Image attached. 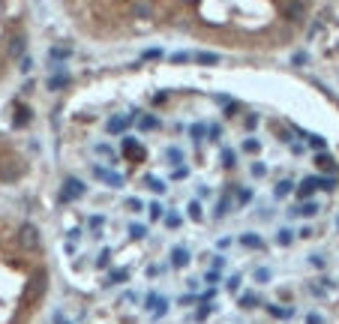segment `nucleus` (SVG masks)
I'll return each mask as SVG.
<instances>
[{
	"label": "nucleus",
	"mask_w": 339,
	"mask_h": 324,
	"mask_svg": "<svg viewBox=\"0 0 339 324\" xmlns=\"http://www.w3.org/2000/svg\"><path fill=\"white\" fill-rule=\"evenodd\" d=\"M45 288H48V279H45L42 270H36V276L30 279V285H27V291H24V300H27V303H36V300L45 294Z\"/></svg>",
	"instance_id": "nucleus-1"
},
{
	"label": "nucleus",
	"mask_w": 339,
	"mask_h": 324,
	"mask_svg": "<svg viewBox=\"0 0 339 324\" xmlns=\"http://www.w3.org/2000/svg\"><path fill=\"white\" fill-rule=\"evenodd\" d=\"M93 177L102 180V183L111 186V189H123V174H117V171H111V168H105V165H93Z\"/></svg>",
	"instance_id": "nucleus-2"
},
{
	"label": "nucleus",
	"mask_w": 339,
	"mask_h": 324,
	"mask_svg": "<svg viewBox=\"0 0 339 324\" xmlns=\"http://www.w3.org/2000/svg\"><path fill=\"white\" fill-rule=\"evenodd\" d=\"M132 123H135V114H129V117L114 114V117H108V120H105V132H108V135H123Z\"/></svg>",
	"instance_id": "nucleus-3"
},
{
	"label": "nucleus",
	"mask_w": 339,
	"mask_h": 324,
	"mask_svg": "<svg viewBox=\"0 0 339 324\" xmlns=\"http://www.w3.org/2000/svg\"><path fill=\"white\" fill-rule=\"evenodd\" d=\"M87 189H84V183L81 180H75V177H69L66 183H63V189H60V201L63 204H69V201H75V198H81Z\"/></svg>",
	"instance_id": "nucleus-4"
},
{
	"label": "nucleus",
	"mask_w": 339,
	"mask_h": 324,
	"mask_svg": "<svg viewBox=\"0 0 339 324\" xmlns=\"http://www.w3.org/2000/svg\"><path fill=\"white\" fill-rule=\"evenodd\" d=\"M144 306L150 309V315H153V318H162V315L168 312V300H165L162 294H156V291H150V294L144 297Z\"/></svg>",
	"instance_id": "nucleus-5"
},
{
	"label": "nucleus",
	"mask_w": 339,
	"mask_h": 324,
	"mask_svg": "<svg viewBox=\"0 0 339 324\" xmlns=\"http://www.w3.org/2000/svg\"><path fill=\"white\" fill-rule=\"evenodd\" d=\"M120 150H123V156H126V159H132V162H138V159L144 156V147H141V144H138V138H132V135H123Z\"/></svg>",
	"instance_id": "nucleus-6"
},
{
	"label": "nucleus",
	"mask_w": 339,
	"mask_h": 324,
	"mask_svg": "<svg viewBox=\"0 0 339 324\" xmlns=\"http://www.w3.org/2000/svg\"><path fill=\"white\" fill-rule=\"evenodd\" d=\"M231 207H234V198H231V192L225 189V192L216 198V204H213V216H216V219H225V216L231 213Z\"/></svg>",
	"instance_id": "nucleus-7"
},
{
	"label": "nucleus",
	"mask_w": 339,
	"mask_h": 324,
	"mask_svg": "<svg viewBox=\"0 0 339 324\" xmlns=\"http://www.w3.org/2000/svg\"><path fill=\"white\" fill-rule=\"evenodd\" d=\"M18 234H21V243H24L27 249H39V228H36V225H30V222H24Z\"/></svg>",
	"instance_id": "nucleus-8"
},
{
	"label": "nucleus",
	"mask_w": 339,
	"mask_h": 324,
	"mask_svg": "<svg viewBox=\"0 0 339 324\" xmlns=\"http://www.w3.org/2000/svg\"><path fill=\"white\" fill-rule=\"evenodd\" d=\"M303 15H306V3L303 0H288L285 3V18L288 21H303Z\"/></svg>",
	"instance_id": "nucleus-9"
},
{
	"label": "nucleus",
	"mask_w": 339,
	"mask_h": 324,
	"mask_svg": "<svg viewBox=\"0 0 339 324\" xmlns=\"http://www.w3.org/2000/svg\"><path fill=\"white\" fill-rule=\"evenodd\" d=\"M189 258H192V255H189V249H183V246H174V249H171V255H168V261H171V267H174V270L186 267V264H189Z\"/></svg>",
	"instance_id": "nucleus-10"
},
{
	"label": "nucleus",
	"mask_w": 339,
	"mask_h": 324,
	"mask_svg": "<svg viewBox=\"0 0 339 324\" xmlns=\"http://www.w3.org/2000/svg\"><path fill=\"white\" fill-rule=\"evenodd\" d=\"M72 57V48L69 45H51L48 48V63H63Z\"/></svg>",
	"instance_id": "nucleus-11"
},
{
	"label": "nucleus",
	"mask_w": 339,
	"mask_h": 324,
	"mask_svg": "<svg viewBox=\"0 0 339 324\" xmlns=\"http://www.w3.org/2000/svg\"><path fill=\"white\" fill-rule=\"evenodd\" d=\"M45 84H48V90H66V87L72 84V78H69L66 72H51Z\"/></svg>",
	"instance_id": "nucleus-12"
},
{
	"label": "nucleus",
	"mask_w": 339,
	"mask_h": 324,
	"mask_svg": "<svg viewBox=\"0 0 339 324\" xmlns=\"http://www.w3.org/2000/svg\"><path fill=\"white\" fill-rule=\"evenodd\" d=\"M30 117H33V111H30L27 105H15V117H12V126H15V129H24V126L30 123Z\"/></svg>",
	"instance_id": "nucleus-13"
},
{
	"label": "nucleus",
	"mask_w": 339,
	"mask_h": 324,
	"mask_svg": "<svg viewBox=\"0 0 339 324\" xmlns=\"http://www.w3.org/2000/svg\"><path fill=\"white\" fill-rule=\"evenodd\" d=\"M315 189H318V177H315V174H312V177H303V180H300V186H297V198H303V201H306Z\"/></svg>",
	"instance_id": "nucleus-14"
},
{
	"label": "nucleus",
	"mask_w": 339,
	"mask_h": 324,
	"mask_svg": "<svg viewBox=\"0 0 339 324\" xmlns=\"http://www.w3.org/2000/svg\"><path fill=\"white\" fill-rule=\"evenodd\" d=\"M192 63H198V66H216L219 54H213V51H192Z\"/></svg>",
	"instance_id": "nucleus-15"
},
{
	"label": "nucleus",
	"mask_w": 339,
	"mask_h": 324,
	"mask_svg": "<svg viewBox=\"0 0 339 324\" xmlns=\"http://www.w3.org/2000/svg\"><path fill=\"white\" fill-rule=\"evenodd\" d=\"M132 15L135 18H153V3L150 0H132Z\"/></svg>",
	"instance_id": "nucleus-16"
},
{
	"label": "nucleus",
	"mask_w": 339,
	"mask_h": 324,
	"mask_svg": "<svg viewBox=\"0 0 339 324\" xmlns=\"http://www.w3.org/2000/svg\"><path fill=\"white\" fill-rule=\"evenodd\" d=\"M267 312H270L273 318H279V321H285V318H294V306H279V303H267Z\"/></svg>",
	"instance_id": "nucleus-17"
},
{
	"label": "nucleus",
	"mask_w": 339,
	"mask_h": 324,
	"mask_svg": "<svg viewBox=\"0 0 339 324\" xmlns=\"http://www.w3.org/2000/svg\"><path fill=\"white\" fill-rule=\"evenodd\" d=\"M24 45H27L24 36H12L9 45H6V54H9V57H21V54H24Z\"/></svg>",
	"instance_id": "nucleus-18"
},
{
	"label": "nucleus",
	"mask_w": 339,
	"mask_h": 324,
	"mask_svg": "<svg viewBox=\"0 0 339 324\" xmlns=\"http://www.w3.org/2000/svg\"><path fill=\"white\" fill-rule=\"evenodd\" d=\"M240 246H243V249H264V240H261L258 234L246 231V234H240Z\"/></svg>",
	"instance_id": "nucleus-19"
},
{
	"label": "nucleus",
	"mask_w": 339,
	"mask_h": 324,
	"mask_svg": "<svg viewBox=\"0 0 339 324\" xmlns=\"http://www.w3.org/2000/svg\"><path fill=\"white\" fill-rule=\"evenodd\" d=\"M315 165H318L321 171H336L333 156H330V153H324V150H318V153H315Z\"/></svg>",
	"instance_id": "nucleus-20"
},
{
	"label": "nucleus",
	"mask_w": 339,
	"mask_h": 324,
	"mask_svg": "<svg viewBox=\"0 0 339 324\" xmlns=\"http://www.w3.org/2000/svg\"><path fill=\"white\" fill-rule=\"evenodd\" d=\"M117 282H129V270H126V267H117V270H111V273H108V279H105L102 285L108 288V285H117Z\"/></svg>",
	"instance_id": "nucleus-21"
},
{
	"label": "nucleus",
	"mask_w": 339,
	"mask_h": 324,
	"mask_svg": "<svg viewBox=\"0 0 339 324\" xmlns=\"http://www.w3.org/2000/svg\"><path fill=\"white\" fill-rule=\"evenodd\" d=\"M186 216H189L192 222H201V219H204V207H201V201H198V198L186 204Z\"/></svg>",
	"instance_id": "nucleus-22"
},
{
	"label": "nucleus",
	"mask_w": 339,
	"mask_h": 324,
	"mask_svg": "<svg viewBox=\"0 0 339 324\" xmlns=\"http://www.w3.org/2000/svg\"><path fill=\"white\" fill-rule=\"evenodd\" d=\"M138 129H141V132H153V129H159V117H153V114L138 117Z\"/></svg>",
	"instance_id": "nucleus-23"
},
{
	"label": "nucleus",
	"mask_w": 339,
	"mask_h": 324,
	"mask_svg": "<svg viewBox=\"0 0 339 324\" xmlns=\"http://www.w3.org/2000/svg\"><path fill=\"white\" fill-rule=\"evenodd\" d=\"M189 138H192L195 144H201V141L207 138V126H204V123H192V126H189Z\"/></svg>",
	"instance_id": "nucleus-24"
},
{
	"label": "nucleus",
	"mask_w": 339,
	"mask_h": 324,
	"mask_svg": "<svg viewBox=\"0 0 339 324\" xmlns=\"http://www.w3.org/2000/svg\"><path fill=\"white\" fill-rule=\"evenodd\" d=\"M165 159H168V165L177 168V165H183V150H180V147H168V150H165Z\"/></svg>",
	"instance_id": "nucleus-25"
},
{
	"label": "nucleus",
	"mask_w": 339,
	"mask_h": 324,
	"mask_svg": "<svg viewBox=\"0 0 339 324\" xmlns=\"http://www.w3.org/2000/svg\"><path fill=\"white\" fill-rule=\"evenodd\" d=\"M144 186H147L150 192H156V195H162V192H165V183H162L159 177H153V174H147V177H144Z\"/></svg>",
	"instance_id": "nucleus-26"
},
{
	"label": "nucleus",
	"mask_w": 339,
	"mask_h": 324,
	"mask_svg": "<svg viewBox=\"0 0 339 324\" xmlns=\"http://www.w3.org/2000/svg\"><path fill=\"white\" fill-rule=\"evenodd\" d=\"M294 213H300V216H306V219H312V216L318 213V204H315V201H303L300 207H294Z\"/></svg>",
	"instance_id": "nucleus-27"
},
{
	"label": "nucleus",
	"mask_w": 339,
	"mask_h": 324,
	"mask_svg": "<svg viewBox=\"0 0 339 324\" xmlns=\"http://www.w3.org/2000/svg\"><path fill=\"white\" fill-rule=\"evenodd\" d=\"M144 210H147V216H150V219H153V222H159V219H162V216H165V207H162V204H159V201H150V204H147V207H144Z\"/></svg>",
	"instance_id": "nucleus-28"
},
{
	"label": "nucleus",
	"mask_w": 339,
	"mask_h": 324,
	"mask_svg": "<svg viewBox=\"0 0 339 324\" xmlns=\"http://www.w3.org/2000/svg\"><path fill=\"white\" fill-rule=\"evenodd\" d=\"M162 222H165V228H171V231H177V228L183 225V216L171 210V213H165V216H162Z\"/></svg>",
	"instance_id": "nucleus-29"
},
{
	"label": "nucleus",
	"mask_w": 339,
	"mask_h": 324,
	"mask_svg": "<svg viewBox=\"0 0 339 324\" xmlns=\"http://www.w3.org/2000/svg\"><path fill=\"white\" fill-rule=\"evenodd\" d=\"M237 300H240V306H243V309L258 306V294H255V291H243V294H237Z\"/></svg>",
	"instance_id": "nucleus-30"
},
{
	"label": "nucleus",
	"mask_w": 339,
	"mask_h": 324,
	"mask_svg": "<svg viewBox=\"0 0 339 324\" xmlns=\"http://www.w3.org/2000/svg\"><path fill=\"white\" fill-rule=\"evenodd\" d=\"M276 243H279V246H291V243H294V231H291V228H279V231H276Z\"/></svg>",
	"instance_id": "nucleus-31"
},
{
	"label": "nucleus",
	"mask_w": 339,
	"mask_h": 324,
	"mask_svg": "<svg viewBox=\"0 0 339 324\" xmlns=\"http://www.w3.org/2000/svg\"><path fill=\"white\" fill-rule=\"evenodd\" d=\"M291 189H294V183L285 177V180H279V183H276V189H273V192H276V198H285V195H291Z\"/></svg>",
	"instance_id": "nucleus-32"
},
{
	"label": "nucleus",
	"mask_w": 339,
	"mask_h": 324,
	"mask_svg": "<svg viewBox=\"0 0 339 324\" xmlns=\"http://www.w3.org/2000/svg\"><path fill=\"white\" fill-rule=\"evenodd\" d=\"M303 138H306V144H309L312 150H324V147H327V141H324L321 135H309V132H306Z\"/></svg>",
	"instance_id": "nucleus-33"
},
{
	"label": "nucleus",
	"mask_w": 339,
	"mask_h": 324,
	"mask_svg": "<svg viewBox=\"0 0 339 324\" xmlns=\"http://www.w3.org/2000/svg\"><path fill=\"white\" fill-rule=\"evenodd\" d=\"M255 195H252V189H237V198H234V204H240V207H246L249 201H252Z\"/></svg>",
	"instance_id": "nucleus-34"
},
{
	"label": "nucleus",
	"mask_w": 339,
	"mask_h": 324,
	"mask_svg": "<svg viewBox=\"0 0 339 324\" xmlns=\"http://www.w3.org/2000/svg\"><path fill=\"white\" fill-rule=\"evenodd\" d=\"M204 282H207L210 288H216V285L222 282V270H207V273H204Z\"/></svg>",
	"instance_id": "nucleus-35"
},
{
	"label": "nucleus",
	"mask_w": 339,
	"mask_h": 324,
	"mask_svg": "<svg viewBox=\"0 0 339 324\" xmlns=\"http://www.w3.org/2000/svg\"><path fill=\"white\" fill-rule=\"evenodd\" d=\"M168 60L171 63H192V51H174Z\"/></svg>",
	"instance_id": "nucleus-36"
},
{
	"label": "nucleus",
	"mask_w": 339,
	"mask_h": 324,
	"mask_svg": "<svg viewBox=\"0 0 339 324\" xmlns=\"http://www.w3.org/2000/svg\"><path fill=\"white\" fill-rule=\"evenodd\" d=\"M258 150H261V141H258V138H246V141H243V153H252V156H255Z\"/></svg>",
	"instance_id": "nucleus-37"
},
{
	"label": "nucleus",
	"mask_w": 339,
	"mask_h": 324,
	"mask_svg": "<svg viewBox=\"0 0 339 324\" xmlns=\"http://www.w3.org/2000/svg\"><path fill=\"white\" fill-rule=\"evenodd\" d=\"M219 156H222V165H225V168H231V165H234V159H237V153H234L231 147H222V153H219Z\"/></svg>",
	"instance_id": "nucleus-38"
},
{
	"label": "nucleus",
	"mask_w": 339,
	"mask_h": 324,
	"mask_svg": "<svg viewBox=\"0 0 339 324\" xmlns=\"http://www.w3.org/2000/svg\"><path fill=\"white\" fill-rule=\"evenodd\" d=\"M129 234H132L135 240H141V237H147V225H141V222H132V225H129Z\"/></svg>",
	"instance_id": "nucleus-39"
},
{
	"label": "nucleus",
	"mask_w": 339,
	"mask_h": 324,
	"mask_svg": "<svg viewBox=\"0 0 339 324\" xmlns=\"http://www.w3.org/2000/svg\"><path fill=\"white\" fill-rule=\"evenodd\" d=\"M240 282H243V276H240V273H234V276L225 282V288H228L231 294H240Z\"/></svg>",
	"instance_id": "nucleus-40"
},
{
	"label": "nucleus",
	"mask_w": 339,
	"mask_h": 324,
	"mask_svg": "<svg viewBox=\"0 0 339 324\" xmlns=\"http://www.w3.org/2000/svg\"><path fill=\"white\" fill-rule=\"evenodd\" d=\"M318 189H324V192L336 189V177H333V174H330V177H318Z\"/></svg>",
	"instance_id": "nucleus-41"
},
{
	"label": "nucleus",
	"mask_w": 339,
	"mask_h": 324,
	"mask_svg": "<svg viewBox=\"0 0 339 324\" xmlns=\"http://www.w3.org/2000/svg\"><path fill=\"white\" fill-rule=\"evenodd\" d=\"M123 204H126V210H132V213H141V210H144V201H141V198H126Z\"/></svg>",
	"instance_id": "nucleus-42"
},
{
	"label": "nucleus",
	"mask_w": 339,
	"mask_h": 324,
	"mask_svg": "<svg viewBox=\"0 0 339 324\" xmlns=\"http://www.w3.org/2000/svg\"><path fill=\"white\" fill-rule=\"evenodd\" d=\"M18 69H21V72H30V69H33V57H30V54H21V57H18Z\"/></svg>",
	"instance_id": "nucleus-43"
},
{
	"label": "nucleus",
	"mask_w": 339,
	"mask_h": 324,
	"mask_svg": "<svg viewBox=\"0 0 339 324\" xmlns=\"http://www.w3.org/2000/svg\"><path fill=\"white\" fill-rule=\"evenodd\" d=\"M240 108H243L240 102H231V99H228V102H225V117H237V114H240Z\"/></svg>",
	"instance_id": "nucleus-44"
},
{
	"label": "nucleus",
	"mask_w": 339,
	"mask_h": 324,
	"mask_svg": "<svg viewBox=\"0 0 339 324\" xmlns=\"http://www.w3.org/2000/svg\"><path fill=\"white\" fill-rule=\"evenodd\" d=\"M207 141H222V126H207Z\"/></svg>",
	"instance_id": "nucleus-45"
},
{
	"label": "nucleus",
	"mask_w": 339,
	"mask_h": 324,
	"mask_svg": "<svg viewBox=\"0 0 339 324\" xmlns=\"http://www.w3.org/2000/svg\"><path fill=\"white\" fill-rule=\"evenodd\" d=\"M249 171H252V177H255V180H261V177L267 174V165H264V162H252V168H249Z\"/></svg>",
	"instance_id": "nucleus-46"
},
{
	"label": "nucleus",
	"mask_w": 339,
	"mask_h": 324,
	"mask_svg": "<svg viewBox=\"0 0 339 324\" xmlns=\"http://www.w3.org/2000/svg\"><path fill=\"white\" fill-rule=\"evenodd\" d=\"M255 282H258V285L270 282V270H267V267H258V270H255Z\"/></svg>",
	"instance_id": "nucleus-47"
},
{
	"label": "nucleus",
	"mask_w": 339,
	"mask_h": 324,
	"mask_svg": "<svg viewBox=\"0 0 339 324\" xmlns=\"http://www.w3.org/2000/svg\"><path fill=\"white\" fill-rule=\"evenodd\" d=\"M213 309H216V306H213V303H204V306H201V309H198V312H195V321H204V318H207V315H210V312H213Z\"/></svg>",
	"instance_id": "nucleus-48"
},
{
	"label": "nucleus",
	"mask_w": 339,
	"mask_h": 324,
	"mask_svg": "<svg viewBox=\"0 0 339 324\" xmlns=\"http://www.w3.org/2000/svg\"><path fill=\"white\" fill-rule=\"evenodd\" d=\"M87 225H90V231H99V228L105 225V219H102V216H90V219H87Z\"/></svg>",
	"instance_id": "nucleus-49"
},
{
	"label": "nucleus",
	"mask_w": 339,
	"mask_h": 324,
	"mask_svg": "<svg viewBox=\"0 0 339 324\" xmlns=\"http://www.w3.org/2000/svg\"><path fill=\"white\" fill-rule=\"evenodd\" d=\"M243 126H246V129L252 132V129L258 126V114H246V120H243Z\"/></svg>",
	"instance_id": "nucleus-50"
},
{
	"label": "nucleus",
	"mask_w": 339,
	"mask_h": 324,
	"mask_svg": "<svg viewBox=\"0 0 339 324\" xmlns=\"http://www.w3.org/2000/svg\"><path fill=\"white\" fill-rule=\"evenodd\" d=\"M186 174H189V171H186V165H177V168L171 171V180H183Z\"/></svg>",
	"instance_id": "nucleus-51"
},
{
	"label": "nucleus",
	"mask_w": 339,
	"mask_h": 324,
	"mask_svg": "<svg viewBox=\"0 0 339 324\" xmlns=\"http://www.w3.org/2000/svg\"><path fill=\"white\" fill-rule=\"evenodd\" d=\"M108 258H111V252H108V249H102V252H99V258H96V267H108Z\"/></svg>",
	"instance_id": "nucleus-52"
},
{
	"label": "nucleus",
	"mask_w": 339,
	"mask_h": 324,
	"mask_svg": "<svg viewBox=\"0 0 339 324\" xmlns=\"http://www.w3.org/2000/svg\"><path fill=\"white\" fill-rule=\"evenodd\" d=\"M96 153H99V156H105V159H111V156H114V150H111L108 144H99V147H96Z\"/></svg>",
	"instance_id": "nucleus-53"
},
{
	"label": "nucleus",
	"mask_w": 339,
	"mask_h": 324,
	"mask_svg": "<svg viewBox=\"0 0 339 324\" xmlns=\"http://www.w3.org/2000/svg\"><path fill=\"white\" fill-rule=\"evenodd\" d=\"M291 63L303 66V63H306V54H303V51H294V54H291Z\"/></svg>",
	"instance_id": "nucleus-54"
},
{
	"label": "nucleus",
	"mask_w": 339,
	"mask_h": 324,
	"mask_svg": "<svg viewBox=\"0 0 339 324\" xmlns=\"http://www.w3.org/2000/svg\"><path fill=\"white\" fill-rule=\"evenodd\" d=\"M309 264L321 270V267H324V255H309Z\"/></svg>",
	"instance_id": "nucleus-55"
},
{
	"label": "nucleus",
	"mask_w": 339,
	"mask_h": 324,
	"mask_svg": "<svg viewBox=\"0 0 339 324\" xmlns=\"http://www.w3.org/2000/svg\"><path fill=\"white\" fill-rule=\"evenodd\" d=\"M210 258H213V270H222L225 267V258L222 255H210Z\"/></svg>",
	"instance_id": "nucleus-56"
},
{
	"label": "nucleus",
	"mask_w": 339,
	"mask_h": 324,
	"mask_svg": "<svg viewBox=\"0 0 339 324\" xmlns=\"http://www.w3.org/2000/svg\"><path fill=\"white\" fill-rule=\"evenodd\" d=\"M306 324H324V318H321L318 312H309V315H306Z\"/></svg>",
	"instance_id": "nucleus-57"
},
{
	"label": "nucleus",
	"mask_w": 339,
	"mask_h": 324,
	"mask_svg": "<svg viewBox=\"0 0 339 324\" xmlns=\"http://www.w3.org/2000/svg\"><path fill=\"white\" fill-rule=\"evenodd\" d=\"M156 57H159V51H156V48H150V51H144V54H141V60H156Z\"/></svg>",
	"instance_id": "nucleus-58"
},
{
	"label": "nucleus",
	"mask_w": 339,
	"mask_h": 324,
	"mask_svg": "<svg viewBox=\"0 0 339 324\" xmlns=\"http://www.w3.org/2000/svg\"><path fill=\"white\" fill-rule=\"evenodd\" d=\"M198 300V294H186V297H180V306H189V303H195Z\"/></svg>",
	"instance_id": "nucleus-59"
},
{
	"label": "nucleus",
	"mask_w": 339,
	"mask_h": 324,
	"mask_svg": "<svg viewBox=\"0 0 339 324\" xmlns=\"http://www.w3.org/2000/svg\"><path fill=\"white\" fill-rule=\"evenodd\" d=\"M135 300H138V297H135V294H132V291H126V294H123V297H120V303H135Z\"/></svg>",
	"instance_id": "nucleus-60"
},
{
	"label": "nucleus",
	"mask_w": 339,
	"mask_h": 324,
	"mask_svg": "<svg viewBox=\"0 0 339 324\" xmlns=\"http://www.w3.org/2000/svg\"><path fill=\"white\" fill-rule=\"evenodd\" d=\"M165 99H168V93H156V96H153V102H156V105H162Z\"/></svg>",
	"instance_id": "nucleus-61"
},
{
	"label": "nucleus",
	"mask_w": 339,
	"mask_h": 324,
	"mask_svg": "<svg viewBox=\"0 0 339 324\" xmlns=\"http://www.w3.org/2000/svg\"><path fill=\"white\" fill-rule=\"evenodd\" d=\"M336 228H339V219H336Z\"/></svg>",
	"instance_id": "nucleus-62"
}]
</instances>
